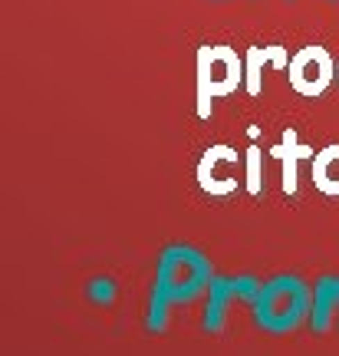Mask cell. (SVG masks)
Segmentation results:
<instances>
[{"mask_svg":"<svg viewBox=\"0 0 339 356\" xmlns=\"http://www.w3.org/2000/svg\"><path fill=\"white\" fill-rule=\"evenodd\" d=\"M244 66H247V76H244V89L247 96L257 99L264 92V66H274L280 73H287L290 66V50L287 47H276V43H267V47H251L244 53Z\"/></svg>","mask_w":339,"mask_h":356,"instance_id":"obj_7","label":"cell"},{"mask_svg":"<svg viewBox=\"0 0 339 356\" xmlns=\"http://www.w3.org/2000/svg\"><path fill=\"white\" fill-rule=\"evenodd\" d=\"M336 327H339V310H336Z\"/></svg>","mask_w":339,"mask_h":356,"instance_id":"obj_13","label":"cell"},{"mask_svg":"<svg viewBox=\"0 0 339 356\" xmlns=\"http://www.w3.org/2000/svg\"><path fill=\"white\" fill-rule=\"evenodd\" d=\"M244 188L251 198L264 191V149H257V145L244 152Z\"/></svg>","mask_w":339,"mask_h":356,"instance_id":"obj_11","label":"cell"},{"mask_svg":"<svg viewBox=\"0 0 339 356\" xmlns=\"http://www.w3.org/2000/svg\"><path fill=\"white\" fill-rule=\"evenodd\" d=\"M257 291H261V284L254 277H214L211 287H208V304H204L201 327L211 333H221L224 330V320H227V307L234 304L238 297L254 300Z\"/></svg>","mask_w":339,"mask_h":356,"instance_id":"obj_6","label":"cell"},{"mask_svg":"<svg viewBox=\"0 0 339 356\" xmlns=\"http://www.w3.org/2000/svg\"><path fill=\"white\" fill-rule=\"evenodd\" d=\"M336 310H339V277H323L313 291V304H310V330L326 333L336 327Z\"/></svg>","mask_w":339,"mask_h":356,"instance_id":"obj_9","label":"cell"},{"mask_svg":"<svg viewBox=\"0 0 339 356\" xmlns=\"http://www.w3.org/2000/svg\"><path fill=\"white\" fill-rule=\"evenodd\" d=\"M244 175V159L238 155V149H231L224 142L208 145L204 155L198 159V188L211 198H227L234 195Z\"/></svg>","mask_w":339,"mask_h":356,"instance_id":"obj_5","label":"cell"},{"mask_svg":"<svg viewBox=\"0 0 339 356\" xmlns=\"http://www.w3.org/2000/svg\"><path fill=\"white\" fill-rule=\"evenodd\" d=\"M310 178H313V185H316L320 195H326V198H339V142L323 145V149L313 155Z\"/></svg>","mask_w":339,"mask_h":356,"instance_id":"obj_10","label":"cell"},{"mask_svg":"<svg viewBox=\"0 0 339 356\" xmlns=\"http://www.w3.org/2000/svg\"><path fill=\"white\" fill-rule=\"evenodd\" d=\"M336 83H339V66H336Z\"/></svg>","mask_w":339,"mask_h":356,"instance_id":"obj_12","label":"cell"},{"mask_svg":"<svg viewBox=\"0 0 339 356\" xmlns=\"http://www.w3.org/2000/svg\"><path fill=\"white\" fill-rule=\"evenodd\" d=\"M287 79H290V89L303 96V99H316L323 96L333 79H336V63L329 56L326 47H300V50L290 56V66H287Z\"/></svg>","mask_w":339,"mask_h":356,"instance_id":"obj_4","label":"cell"},{"mask_svg":"<svg viewBox=\"0 0 339 356\" xmlns=\"http://www.w3.org/2000/svg\"><path fill=\"white\" fill-rule=\"evenodd\" d=\"M244 76H247V66L234 47H224V43L198 47V53H195V86H198L195 109H198V119L208 122L214 115V99L234 96L244 86Z\"/></svg>","mask_w":339,"mask_h":356,"instance_id":"obj_3","label":"cell"},{"mask_svg":"<svg viewBox=\"0 0 339 356\" xmlns=\"http://www.w3.org/2000/svg\"><path fill=\"white\" fill-rule=\"evenodd\" d=\"M310 304H313V293L303 284V277L276 274L267 284H261V291L254 293L251 314L254 323L264 333L287 337V333L300 327L303 320H310Z\"/></svg>","mask_w":339,"mask_h":356,"instance_id":"obj_2","label":"cell"},{"mask_svg":"<svg viewBox=\"0 0 339 356\" xmlns=\"http://www.w3.org/2000/svg\"><path fill=\"white\" fill-rule=\"evenodd\" d=\"M211 264L208 257L191 248V244H168L158 257V274L151 287L149 304V330L162 333L168 323V307L172 304H191L204 287H211Z\"/></svg>","mask_w":339,"mask_h":356,"instance_id":"obj_1","label":"cell"},{"mask_svg":"<svg viewBox=\"0 0 339 356\" xmlns=\"http://www.w3.org/2000/svg\"><path fill=\"white\" fill-rule=\"evenodd\" d=\"M270 155H274L276 162L283 165V195H297V188H300V181H297V172H300V162H306V159H313L316 149H310V145H303L300 136H297V129H287L283 132V139L276 142L274 149H270Z\"/></svg>","mask_w":339,"mask_h":356,"instance_id":"obj_8","label":"cell"}]
</instances>
